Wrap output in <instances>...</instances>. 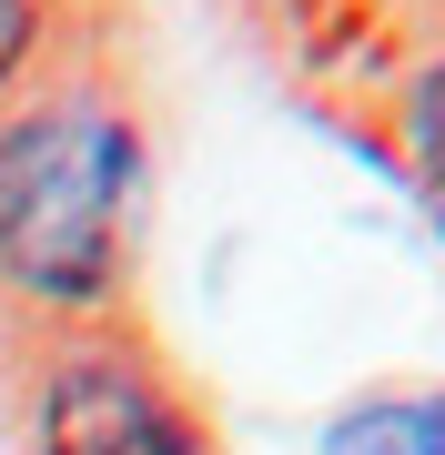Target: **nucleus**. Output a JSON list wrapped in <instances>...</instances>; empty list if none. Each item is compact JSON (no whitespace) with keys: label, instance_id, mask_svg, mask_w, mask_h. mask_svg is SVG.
I'll return each instance as SVG.
<instances>
[{"label":"nucleus","instance_id":"f257e3e1","mask_svg":"<svg viewBox=\"0 0 445 455\" xmlns=\"http://www.w3.org/2000/svg\"><path fill=\"white\" fill-rule=\"evenodd\" d=\"M132 172V122L101 101H51L11 122L0 132V274L41 304H101L122 274Z\"/></svg>","mask_w":445,"mask_h":455},{"label":"nucleus","instance_id":"7ed1b4c3","mask_svg":"<svg viewBox=\"0 0 445 455\" xmlns=\"http://www.w3.org/2000/svg\"><path fill=\"white\" fill-rule=\"evenodd\" d=\"M324 455H445V395H375L334 415Z\"/></svg>","mask_w":445,"mask_h":455},{"label":"nucleus","instance_id":"39448f33","mask_svg":"<svg viewBox=\"0 0 445 455\" xmlns=\"http://www.w3.org/2000/svg\"><path fill=\"white\" fill-rule=\"evenodd\" d=\"M20 51H31V0H0V82L20 71Z\"/></svg>","mask_w":445,"mask_h":455},{"label":"nucleus","instance_id":"f03ea898","mask_svg":"<svg viewBox=\"0 0 445 455\" xmlns=\"http://www.w3.org/2000/svg\"><path fill=\"white\" fill-rule=\"evenodd\" d=\"M41 445L51 455H213L193 435V415H182L132 355H71L51 374Z\"/></svg>","mask_w":445,"mask_h":455},{"label":"nucleus","instance_id":"20e7f679","mask_svg":"<svg viewBox=\"0 0 445 455\" xmlns=\"http://www.w3.org/2000/svg\"><path fill=\"white\" fill-rule=\"evenodd\" d=\"M415 163H425V182L445 193V71H425V92H415Z\"/></svg>","mask_w":445,"mask_h":455}]
</instances>
